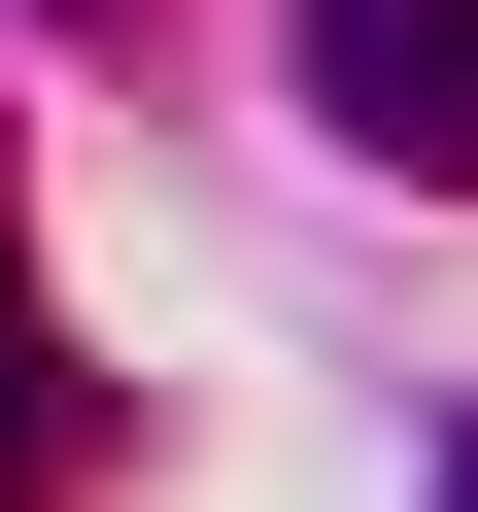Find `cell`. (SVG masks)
Here are the masks:
<instances>
[{"mask_svg":"<svg viewBox=\"0 0 478 512\" xmlns=\"http://www.w3.org/2000/svg\"><path fill=\"white\" fill-rule=\"evenodd\" d=\"M308 103L376 171H478V0H308Z\"/></svg>","mask_w":478,"mask_h":512,"instance_id":"6da1fadb","label":"cell"},{"mask_svg":"<svg viewBox=\"0 0 478 512\" xmlns=\"http://www.w3.org/2000/svg\"><path fill=\"white\" fill-rule=\"evenodd\" d=\"M69 478V376H35V274H0V512Z\"/></svg>","mask_w":478,"mask_h":512,"instance_id":"7a4b0ae2","label":"cell"},{"mask_svg":"<svg viewBox=\"0 0 478 512\" xmlns=\"http://www.w3.org/2000/svg\"><path fill=\"white\" fill-rule=\"evenodd\" d=\"M444 512H478V444H444Z\"/></svg>","mask_w":478,"mask_h":512,"instance_id":"3957f363","label":"cell"}]
</instances>
